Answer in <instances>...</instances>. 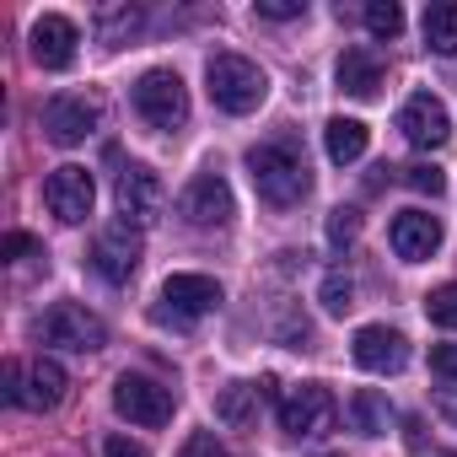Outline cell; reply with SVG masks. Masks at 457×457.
I'll list each match as a JSON object with an SVG mask.
<instances>
[{"label": "cell", "mask_w": 457, "mask_h": 457, "mask_svg": "<svg viewBox=\"0 0 457 457\" xmlns=\"http://www.w3.org/2000/svg\"><path fill=\"white\" fill-rule=\"evenodd\" d=\"M178 457H226V446L215 441V430H194L188 441H183V452Z\"/></svg>", "instance_id": "cell-29"}, {"label": "cell", "mask_w": 457, "mask_h": 457, "mask_svg": "<svg viewBox=\"0 0 457 457\" xmlns=\"http://www.w3.org/2000/svg\"><path fill=\"white\" fill-rule=\"evenodd\" d=\"M270 377L264 382H232V387H220V398H215V420H226V425H253L259 420V403L270 398Z\"/></svg>", "instance_id": "cell-18"}, {"label": "cell", "mask_w": 457, "mask_h": 457, "mask_svg": "<svg viewBox=\"0 0 457 457\" xmlns=\"http://www.w3.org/2000/svg\"><path fill=\"white\" fill-rule=\"evenodd\" d=\"M215 307H220V286L210 275H167L156 318L162 323H194V318H204Z\"/></svg>", "instance_id": "cell-8"}, {"label": "cell", "mask_w": 457, "mask_h": 457, "mask_svg": "<svg viewBox=\"0 0 457 457\" xmlns=\"http://www.w3.org/2000/svg\"><path fill=\"white\" fill-rule=\"evenodd\" d=\"M355 232H361V215H355V210H334V215H328V243H334V248L355 243Z\"/></svg>", "instance_id": "cell-28"}, {"label": "cell", "mask_w": 457, "mask_h": 457, "mask_svg": "<svg viewBox=\"0 0 457 457\" xmlns=\"http://www.w3.org/2000/svg\"><path fill=\"white\" fill-rule=\"evenodd\" d=\"M113 409H119L129 425H167V420H172V387L124 371V377L113 382Z\"/></svg>", "instance_id": "cell-9"}, {"label": "cell", "mask_w": 457, "mask_h": 457, "mask_svg": "<svg viewBox=\"0 0 457 457\" xmlns=\"http://www.w3.org/2000/svg\"><path fill=\"white\" fill-rule=\"evenodd\" d=\"M366 124L361 119H328V129H323V151H328V162L334 167H350V162H361L366 156Z\"/></svg>", "instance_id": "cell-20"}, {"label": "cell", "mask_w": 457, "mask_h": 457, "mask_svg": "<svg viewBox=\"0 0 457 457\" xmlns=\"http://www.w3.org/2000/svg\"><path fill=\"white\" fill-rule=\"evenodd\" d=\"M76 44H81V33H76V22L71 17H38L33 22V60L44 65V71H71L76 65Z\"/></svg>", "instance_id": "cell-16"}, {"label": "cell", "mask_w": 457, "mask_h": 457, "mask_svg": "<svg viewBox=\"0 0 457 457\" xmlns=\"http://www.w3.org/2000/svg\"><path fill=\"white\" fill-rule=\"evenodd\" d=\"M140 33V12L135 6H97V38L108 49H124Z\"/></svg>", "instance_id": "cell-23"}, {"label": "cell", "mask_w": 457, "mask_h": 457, "mask_svg": "<svg viewBox=\"0 0 457 457\" xmlns=\"http://www.w3.org/2000/svg\"><path fill=\"white\" fill-rule=\"evenodd\" d=\"M350 296H355V280H350L345 270H328V275H323V291H318V302H323V312H334V318H345V312L355 307Z\"/></svg>", "instance_id": "cell-24"}, {"label": "cell", "mask_w": 457, "mask_h": 457, "mask_svg": "<svg viewBox=\"0 0 457 457\" xmlns=\"http://www.w3.org/2000/svg\"><path fill=\"white\" fill-rule=\"evenodd\" d=\"M409 452H414V457H452V452H446V446H436V441H425V436H420V425H414V420H409Z\"/></svg>", "instance_id": "cell-34"}, {"label": "cell", "mask_w": 457, "mask_h": 457, "mask_svg": "<svg viewBox=\"0 0 457 457\" xmlns=\"http://www.w3.org/2000/svg\"><path fill=\"white\" fill-rule=\"evenodd\" d=\"M65 387H71L65 366L49 361V355H38L33 366L6 361V398L22 403V409H60V403H65Z\"/></svg>", "instance_id": "cell-4"}, {"label": "cell", "mask_w": 457, "mask_h": 457, "mask_svg": "<svg viewBox=\"0 0 457 457\" xmlns=\"http://www.w3.org/2000/svg\"><path fill=\"white\" fill-rule=\"evenodd\" d=\"M103 457H151L140 441H129V436H108V446H103Z\"/></svg>", "instance_id": "cell-33"}, {"label": "cell", "mask_w": 457, "mask_h": 457, "mask_svg": "<svg viewBox=\"0 0 457 457\" xmlns=\"http://www.w3.org/2000/svg\"><path fill=\"white\" fill-rule=\"evenodd\" d=\"M436 248H441V220H436V215H425V210L393 215V253H398L403 264H425Z\"/></svg>", "instance_id": "cell-17"}, {"label": "cell", "mask_w": 457, "mask_h": 457, "mask_svg": "<svg viewBox=\"0 0 457 457\" xmlns=\"http://www.w3.org/2000/svg\"><path fill=\"white\" fill-rule=\"evenodd\" d=\"M178 215L188 220V226H226L237 215V199H232V183H226L220 172H199L188 188H183V199H178Z\"/></svg>", "instance_id": "cell-7"}, {"label": "cell", "mask_w": 457, "mask_h": 457, "mask_svg": "<svg viewBox=\"0 0 457 457\" xmlns=\"http://www.w3.org/2000/svg\"><path fill=\"white\" fill-rule=\"evenodd\" d=\"M366 33L371 38H398L403 33V12L393 6V0H371L366 6Z\"/></svg>", "instance_id": "cell-26"}, {"label": "cell", "mask_w": 457, "mask_h": 457, "mask_svg": "<svg viewBox=\"0 0 457 457\" xmlns=\"http://www.w3.org/2000/svg\"><path fill=\"white\" fill-rule=\"evenodd\" d=\"M44 345H54V350H76V355H92V350H103L108 345V328H103V318H92L87 307H76V302H54L44 318H38V328H33Z\"/></svg>", "instance_id": "cell-3"}, {"label": "cell", "mask_w": 457, "mask_h": 457, "mask_svg": "<svg viewBox=\"0 0 457 457\" xmlns=\"http://www.w3.org/2000/svg\"><path fill=\"white\" fill-rule=\"evenodd\" d=\"M334 414H339V403L323 382H302L280 398V430L286 436H328Z\"/></svg>", "instance_id": "cell-6"}, {"label": "cell", "mask_w": 457, "mask_h": 457, "mask_svg": "<svg viewBox=\"0 0 457 457\" xmlns=\"http://www.w3.org/2000/svg\"><path fill=\"white\" fill-rule=\"evenodd\" d=\"M350 355H355L361 371L387 377V371H403V366H409V339H403L398 328H387V323H366V328H355Z\"/></svg>", "instance_id": "cell-11"}, {"label": "cell", "mask_w": 457, "mask_h": 457, "mask_svg": "<svg viewBox=\"0 0 457 457\" xmlns=\"http://www.w3.org/2000/svg\"><path fill=\"white\" fill-rule=\"evenodd\" d=\"M302 12H307V0H259V17H270V22H291Z\"/></svg>", "instance_id": "cell-30"}, {"label": "cell", "mask_w": 457, "mask_h": 457, "mask_svg": "<svg viewBox=\"0 0 457 457\" xmlns=\"http://www.w3.org/2000/svg\"><path fill=\"white\" fill-rule=\"evenodd\" d=\"M248 172H253V188L264 204L275 210H291L307 199L312 188V172H307V156L291 145V140H270V145H253L248 151Z\"/></svg>", "instance_id": "cell-1"}, {"label": "cell", "mask_w": 457, "mask_h": 457, "mask_svg": "<svg viewBox=\"0 0 457 457\" xmlns=\"http://www.w3.org/2000/svg\"><path fill=\"white\" fill-rule=\"evenodd\" d=\"M430 371L457 377V345H436V350H430Z\"/></svg>", "instance_id": "cell-32"}, {"label": "cell", "mask_w": 457, "mask_h": 457, "mask_svg": "<svg viewBox=\"0 0 457 457\" xmlns=\"http://www.w3.org/2000/svg\"><path fill=\"white\" fill-rule=\"evenodd\" d=\"M135 113L151 129H178L188 119V87L178 71H145L135 81Z\"/></svg>", "instance_id": "cell-5"}, {"label": "cell", "mask_w": 457, "mask_h": 457, "mask_svg": "<svg viewBox=\"0 0 457 457\" xmlns=\"http://www.w3.org/2000/svg\"><path fill=\"white\" fill-rule=\"evenodd\" d=\"M425 49H436L441 60H452V54H457V0L425 6Z\"/></svg>", "instance_id": "cell-21"}, {"label": "cell", "mask_w": 457, "mask_h": 457, "mask_svg": "<svg viewBox=\"0 0 457 457\" xmlns=\"http://www.w3.org/2000/svg\"><path fill=\"white\" fill-rule=\"evenodd\" d=\"M403 183H409L414 194H430V199H436V194L446 188V172L430 167V162H414V167H403Z\"/></svg>", "instance_id": "cell-27"}, {"label": "cell", "mask_w": 457, "mask_h": 457, "mask_svg": "<svg viewBox=\"0 0 457 457\" xmlns=\"http://www.w3.org/2000/svg\"><path fill=\"white\" fill-rule=\"evenodd\" d=\"M113 199H119V215H124L129 226H151V220L162 215V204H167V188H162V178H156L151 167H124Z\"/></svg>", "instance_id": "cell-13"}, {"label": "cell", "mask_w": 457, "mask_h": 457, "mask_svg": "<svg viewBox=\"0 0 457 457\" xmlns=\"http://www.w3.org/2000/svg\"><path fill=\"white\" fill-rule=\"evenodd\" d=\"M28 253H38V243L28 232H12L6 243H0V259H28Z\"/></svg>", "instance_id": "cell-31"}, {"label": "cell", "mask_w": 457, "mask_h": 457, "mask_svg": "<svg viewBox=\"0 0 457 457\" xmlns=\"http://www.w3.org/2000/svg\"><path fill=\"white\" fill-rule=\"evenodd\" d=\"M334 76H339V92H350V97H377V87H382V54H377V49H345Z\"/></svg>", "instance_id": "cell-19"}, {"label": "cell", "mask_w": 457, "mask_h": 457, "mask_svg": "<svg viewBox=\"0 0 457 457\" xmlns=\"http://www.w3.org/2000/svg\"><path fill=\"white\" fill-rule=\"evenodd\" d=\"M92 199H97V183H92V172L76 167V162L54 167L49 183H44V204H49L65 226H81V220L92 215Z\"/></svg>", "instance_id": "cell-10"}, {"label": "cell", "mask_w": 457, "mask_h": 457, "mask_svg": "<svg viewBox=\"0 0 457 457\" xmlns=\"http://www.w3.org/2000/svg\"><path fill=\"white\" fill-rule=\"evenodd\" d=\"M92 270H97L103 280H113V286H124V280L140 270V232H135L129 220L103 226V237H97V248H92Z\"/></svg>", "instance_id": "cell-12"}, {"label": "cell", "mask_w": 457, "mask_h": 457, "mask_svg": "<svg viewBox=\"0 0 457 457\" xmlns=\"http://www.w3.org/2000/svg\"><path fill=\"white\" fill-rule=\"evenodd\" d=\"M204 81H210V97L220 113H253L270 97V76L243 54H215L204 65Z\"/></svg>", "instance_id": "cell-2"}, {"label": "cell", "mask_w": 457, "mask_h": 457, "mask_svg": "<svg viewBox=\"0 0 457 457\" xmlns=\"http://www.w3.org/2000/svg\"><path fill=\"white\" fill-rule=\"evenodd\" d=\"M97 129V103L92 97H49L44 103V135L54 145H81Z\"/></svg>", "instance_id": "cell-15"}, {"label": "cell", "mask_w": 457, "mask_h": 457, "mask_svg": "<svg viewBox=\"0 0 457 457\" xmlns=\"http://www.w3.org/2000/svg\"><path fill=\"white\" fill-rule=\"evenodd\" d=\"M350 425H355L361 436H382V430L393 425V409H387V398H382L377 387H361V393L350 398Z\"/></svg>", "instance_id": "cell-22"}, {"label": "cell", "mask_w": 457, "mask_h": 457, "mask_svg": "<svg viewBox=\"0 0 457 457\" xmlns=\"http://www.w3.org/2000/svg\"><path fill=\"white\" fill-rule=\"evenodd\" d=\"M436 414H441L446 425H457V387H441V393H436Z\"/></svg>", "instance_id": "cell-35"}, {"label": "cell", "mask_w": 457, "mask_h": 457, "mask_svg": "<svg viewBox=\"0 0 457 457\" xmlns=\"http://www.w3.org/2000/svg\"><path fill=\"white\" fill-rule=\"evenodd\" d=\"M398 129H403V140H409L414 151H436V145H446V135H452V119H446L441 97H430V92H414V97L398 108Z\"/></svg>", "instance_id": "cell-14"}, {"label": "cell", "mask_w": 457, "mask_h": 457, "mask_svg": "<svg viewBox=\"0 0 457 457\" xmlns=\"http://www.w3.org/2000/svg\"><path fill=\"white\" fill-rule=\"evenodd\" d=\"M425 318H430L436 328H457V280H446V286H436V291L425 296Z\"/></svg>", "instance_id": "cell-25"}]
</instances>
